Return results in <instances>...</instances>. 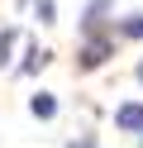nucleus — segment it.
Listing matches in <instances>:
<instances>
[{
	"label": "nucleus",
	"mask_w": 143,
	"mask_h": 148,
	"mask_svg": "<svg viewBox=\"0 0 143 148\" xmlns=\"http://www.w3.org/2000/svg\"><path fill=\"white\" fill-rule=\"evenodd\" d=\"M110 53H114V38H110V34H86V43H81V67H100Z\"/></svg>",
	"instance_id": "1"
},
{
	"label": "nucleus",
	"mask_w": 143,
	"mask_h": 148,
	"mask_svg": "<svg viewBox=\"0 0 143 148\" xmlns=\"http://www.w3.org/2000/svg\"><path fill=\"white\" fill-rule=\"evenodd\" d=\"M114 124H119L124 134H143V105H138V100L119 105V110H114Z\"/></svg>",
	"instance_id": "2"
},
{
	"label": "nucleus",
	"mask_w": 143,
	"mask_h": 148,
	"mask_svg": "<svg viewBox=\"0 0 143 148\" xmlns=\"http://www.w3.org/2000/svg\"><path fill=\"white\" fill-rule=\"evenodd\" d=\"M105 10H110V0H91V5H86L81 29H86V34H95V29H100V19H105Z\"/></svg>",
	"instance_id": "3"
},
{
	"label": "nucleus",
	"mask_w": 143,
	"mask_h": 148,
	"mask_svg": "<svg viewBox=\"0 0 143 148\" xmlns=\"http://www.w3.org/2000/svg\"><path fill=\"white\" fill-rule=\"evenodd\" d=\"M29 110H34V115H38V119H53V115H57V100H53V96H48V91H38V96H34V100H29Z\"/></svg>",
	"instance_id": "4"
},
{
	"label": "nucleus",
	"mask_w": 143,
	"mask_h": 148,
	"mask_svg": "<svg viewBox=\"0 0 143 148\" xmlns=\"http://www.w3.org/2000/svg\"><path fill=\"white\" fill-rule=\"evenodd\" d=\"M34 19L38 24H53L57 19V5H53V0H38V5H34Z\"/></svg>",
	"instance_id": "5"
},
{
	"label": "nucleus",
	"mask_w": 143,
	"mask_h": 148,
	"mask_svg": "<svg viewBox=\"0 0 143 148\" xmlns=\"http://www.w3.org/2000/svg\"><path fill=\"white\" fill-rule=\"evenodd\" d=\"M119 34L124 38H143V14H129V19L119 24Z\"/></svg>",
	"instance_id": "6"
},
{
	"label": "nucleus",
	"mask_w": 143,
	"mask_h": 148,
	"mask_svg": "<svg viewBox=\"0 0 143 148\" xmlns=\"http://www.w3.org/2000/svg\"><path fill=\"white\" fill-rule=\"evenodd\" d=\"M10 43H14V29H0V67L10 62Z\"/></svg>",
	"instance_id": "7"
},
{
	"label": "nucleus",
	"mask_w": 143,
	"mask_h": 148,
	"mask_svg": "<svg viewBox=\"0 0 143 148\" xmlns=\"http://www.w3.org/2000/svg\"><path fill=\"white\" fill-rule=\"evenodd\" d=\"M67 148H95V134H81L76 143H67Z\"/></svg>",
	"instance_id": "8"
},
{
	"label": "nucleus",
	"mask_w": 143,
	"mask_h": 148,
	"mask_svg": "<svg viewBox=\"0 0 143 148\" xmlns=\"http://www.w3.org/2000/svg\"><path fill=\"white\" fill-rule=\"evenodd\" d=\"M138 81H143V62H138Z\"/></svg>",
	"instance_id": "9"
}]
</instances>
